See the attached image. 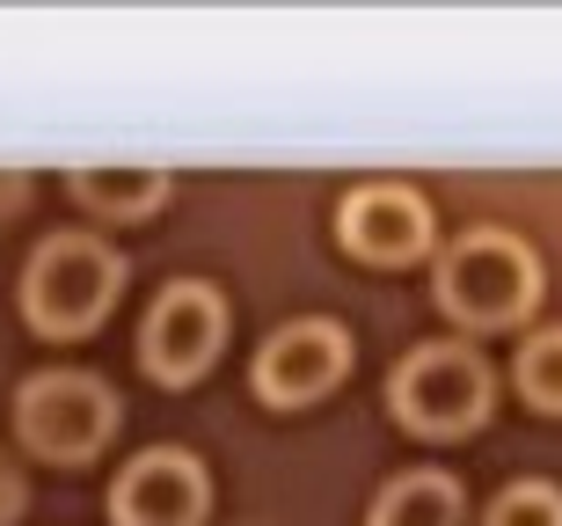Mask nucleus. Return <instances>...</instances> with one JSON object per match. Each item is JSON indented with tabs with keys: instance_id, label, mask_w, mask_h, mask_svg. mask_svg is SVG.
Wrapping results in <instances>:
<instances>
[{
	"instance_id": "obj_1",
	"label": "nucleus",
	"mask_w": 562,
	"mask_h": 526,
	"mask_svg": "<svg viewBox=\"0 0 562 526\" xmlns=\"http://www.w3.org/2000/svg\"><path fill=\"white\" fill-rule=\"evenodd\" d=\"M125 293V256L103 234H52L22 264V315L37 337H88Z\"/></svg>"
},
{
	"instance_id": "obj_2",
	"label": "nucleus",
	"mask_w": 562,
	"mask_h": 526,
	"mask_svg": "<svg viewBox=\"0 0 562 526\" xmlns=\"http://www.w3.org/2000/svg\"><path fill=\"white\" fill-rule=\"evenodd\" d=\"M431 286H438V307L453 322H468V329H512L541 300V256L526 249L519 234L475 227L438 256Z\"/></svg>"
},
{
	"instance_id": "obj_3",
	"label": "nucleus",
	"mask_w": 562,
	"mask_h": 526,
	"mask_svg": "<svg viewBox=\"0 0 562 526\" xmlns=\"http://www.w3.org/2000/svg\"><path fill=\"white\" fill-rule=\"evenodd\" d=\"M117 417H125V402L81 366H52V373H30L15 388V432L44 461H95Z\"/></svg>"
},
{
	"instance_id": "obj_4",
	"label": "nucleus",
	"mask_w": 562,
	"mask_h": 526,
	"mask_svg": "<svg viewBox=\"0 0 562 526\" xmlns=\"http://www.w3.org/2000/svg\"><path fill=\"white\" fill-rule=\"evenodd\" d=\"M387 410L424 439H460L490 417V366L468 344H417L387 373Z\"/></svg>"
},
{
	"instance_id": "obj_5",
	"label": "nucleus",
	"mask_w": 562,
	"mask_h": 526,
	"mask_svg": "<svg viewBox=\"0 0 562 526\" xmlns=\"http://www.w3.org/2000/svg\"><path fill=\"white\" fill-rule=\"evenodd\" d=\"M220 344H227V300L212 293L205 278H176V286L146 307V322H139L146 373L168 380V388L198 380L212 358H220Z\"/></svg>"
},
{
	"instance_id": "obj_6",
	"label": "nucleus",
	"mask_w": 562,
	"mask_h": 526,
	"mask_svg": "<svg viewBox=\"0 0 562 526\" xmlns=\"http://www.w3.org/2000/svg\"><path fill=\"white\" fill-rule=\"evenodd\" d=\"M205 505H212L205 461L183 446H146L110 483V519L117 526H198Z\"/></svg>"
},
{
	"instance_id": "obj_7",
	"label": "nucleus",
	"mask_w": 562,
	"mask_h": 526,
	"mask_svg": "<svg viewBox=\"0 0 562 526\" xmlns=\"http://www.w3.org/2000/svg\"><path fill=\"white\" fill-rule=\"evenodd\" d=\"M344 373H351V337H344L336 322H322V315L271 329L263 351H256V395L278 402V410L322 402Z\"/></svg>"
},
{
	"instance_id": "obj_8",
	"label": "nucleus",
	"mask_w": 562,
	"mask_h": 526,
	"mask_svg": "<svg viewBox=\"0 0 562 526\" xmlns=\"http://www.w3.org/2000/svg\"><path fill=\"white\" fill-rule=\"evenodd\" d=\"M336 227H344V249L366 256V264H409V256L431 249V205L409 183L351 190L344 212H336Z\"/></svg>"
},
{
	"instance_id": "obj_9",
	"label": "nucleus",
	"mask_w": 562,
	"mask_h": 526,
	"mask_svg": "<svg viewBox=\"0 0 562 526\" xmlns=\"http://www.w3.org/2000/svg\"><path fill=\"white\" fill-rule=\"evenodd\" d=\"M460 483L446 468H409L373 497V519L366 526H460Z\"/></svg>"
},
{
	"instance_id": "obj_10",
	"label": "nucleus",
	"mask_w": 562,
	"mask_h": 526,
	"mask_svg": "<svg viewBox=\"0 0 562 526\" xmlns=\"http://www.w3.org/2000/svg\"><path fill=\"white\" fill-rule=\"evenodd\" d=\"M74 198L88 212H110V220H146L168 198V176L161 169H74Z\"/></svg>"
},
{
	"instance_id": "obj_11",
	"label": "nucleus",
	"mask_w": 562,
	"mask_h": 526,
	"mask_svg": "<svg viewBox=\"0 0 562 526\" xmlns=\"http://www.w3.org/2000/svg\"><path fill=\"white\" fill-rule=\"evenodd\" d=\"M519 395L533 402V410H555V417H562V322H555V329H541V337H526V351H519Z\"/></svg>"
},
{
	"instance_id": "obj_12",
	"label": "nucleus",
	"mask_w": 562,
	"mask_h": 526,
	"mask_svg": "<svg viewBox=\"0 0 562 526\" xmlns=\"http://www.w3.org/2000/svg\"><path fill=\"white\" fill-rule=\"evenodd\" d=\"M482 526H562V490L555 483H512V490H497V505L482 512Z\"/></svg>"
},
{
	"instance_id": "obj_13",
	"label": "nucleus",
	"mask_w": 562,
	"mask_h": 526,
	"mask_svg": "<svg viewBox=\"0 0 562 526\" xmlns=\"http://www.w3.org/2000/svg\"><path fill=\"white\" fill-rule=\"evenodd\" d=\"M15 512H22V475H15V461L0 454V526L15 519Z\"/></svg>"
}]
</instances>
